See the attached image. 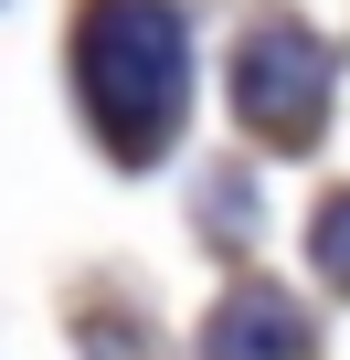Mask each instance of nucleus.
<instances>
[{"mask_svg": "<svg viewBox=\"0 0 350 360\" xmlns=\"http://www.w3.org/2000/svg\"><path fill=\"white\" fill-rule=\"evenodd\" d=\"M75 75H85V106H96L106 148L117 159H159L170 127H181V96H192L181 11H170V0H85Z\"/></svg>", "mask_w": 350, "mask_h": 360, "instance_id": "obj_1", "label": "nucleus"}, {"mask_svg": "<svg viewBox=\"0 0 350 360\" xmlns=\"http://www.w3.org/2000/svg\"><path fill=\"white\" fill-rule=\"evenodd\" d=\"M234 117H244L265 148H308L318 117H329V43L297 32V22L244 32V53H234Z\"/></svg>", "mask_w": 350, "mask_h": 360, "instance_id": "obj_2", "label": "nucleus"}, {"mask_svg": "<svg viewBox=\"0 0 350 360\" xmlns=\"http://www.w3.org/2000/svg\"><path fill=\"white\" fill-rule=\"evenodd\" d=\"M202 349H213V360H297L308 339H297V307H287L276 286H244V297H223V318H213Z\"/></svg>", "mask_w": 350, "mask_h": 360, "instance_id": "obj_3", "label": "nucleus"}, {"mask_svg": "<svg viewBox=\"0 0 350 360\" xmlns=\"http://www.w3.org/2000/svg\"><path fill=\"white\" fill-rule=\"evenodd\" d=\"M318 276H339V286H350V191L318 212Z\"/></svg>", "mask_w": 350, "mask_h": 360, "instance_id": "obj_4", "label": "nucleus"}]
</instances>
